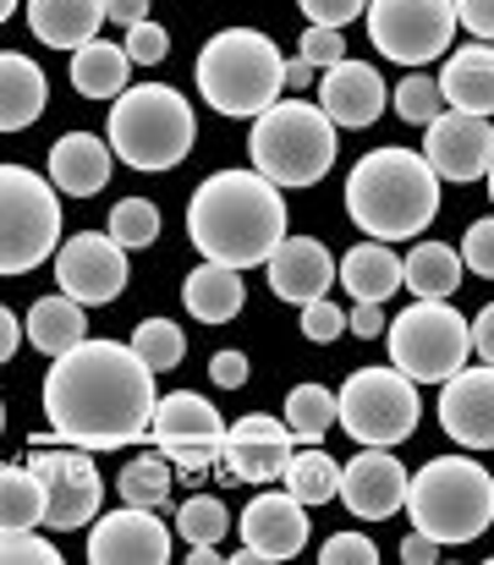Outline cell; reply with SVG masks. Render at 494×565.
Wrapping results in <instances>:
<instances>
[{
    "mask_svg": "<svg viewBox=\"0 0 494 565\" xmlns=\"http://www.w3.org/2000/svg\"><path fill=\"white\" fill-rule=\"evenodd\" d=\"M127 247L111 231H77L72 242L55 247V280L66 297H77L83 308H105L127 291Z\"/></svg>",
    "mask_w": 494,
    "mask_h": 565,
    "instance_id": "4fadbf2b",
    "label": "cell"
},
{
    "mask_svg": "<svg viewBox=\"0 0 494 565\" xmlns=\"http://www.w3.org/2000/svg\"><path fill=\"white\" fill-rule=\"evenodd\" d=\"M462 269L494 280V214H484V220L467 225V236H462Z\"/></svg>",
    "mask_w": 494,
    "mask_h": 565,
    "instance_id": "ee69618b",
    "label": "cell"
},
{
    "mask_svg": "<svg viewBox=\"0 0 494 565\" xmlns=\"http://www.w3.org/2000/svg\"><path fill=\"white\" fill-rule=\"evenodd\" d=\"M297 324H303V341L329 347V341H340V335H346V308H335L329 297H314V302H303Z\"/></svg>",
    "mask_w": 494,
    "mask_h": 565,
    "instance_id": "b9f144b4",
    "label": "cell"
},
{
    "mask_svg": "<svg viewBox=\"0 0 494 565\" xmlns=\"http://www.w3.org/2000/svg\"><path fill=\"white\" fill-rule=\"evenodd\" d=\"M55 565L61 561V550L44 539V533H33V527H11V533H0V565Z\"/></svg>",
    "mask_w": 494,
    "mask_h": 565,
    "instance_id": "60d3db41",
    "label": "cell"
},
{
    "mask_svg": "<svg viewBox=\"0 0 494 565\" xmlns=\"http://www.w3.org/2000/svg\"><path fill=\"white\" fill-rule=\"evenodd\" d=\"M242 302H248V280H242V269H231V264L203 258V264L181 280V308H187L198 324H231V319L242 313Z\"/></svg>",
    "mask_w": 494,
    "mask_h": 565,
    "instance_id": "484cf974",
    "label": "cell"
},
{
    "mask_svg": "<svg viewBox=\"0 0 494 565\" xmlns=\"http://www.w3.org/2000/svg\"><path fill=\"white\" fill-rule=\"evenodd\" d=\"M176 533H181L187 544H220V539L231 533L225 500H220V494H192V500H181V505H176Z\"/></svg>",
    "mask_w": 494,
    "mask_h": 565,
    "instance_id": "8d00e7d4",
    "label": "cell"
},
{
    "mask_svg": "<svg viewBox=\"0 0 494 565\" xmlns=\"http://www.w3.org/2000/svg\"><path fill=\"white\" fill-rule=\"evenodd\" d=\"M28 467L44 483V527L50 533H72V527H94L99 505H105V478L94 467V450L83 445H44L28 450Z\"/></svg>",
    "mask_w": 494,
    "mask_h": 565,
    "instance_id": "7c38bea8",
    "label": "cell"
},
{
    "mask_svg": "<svg viewBox=\"0 0 494 565\" xmlns=\"http://www.w3.org/2000/svg\"><path fill=\"white\" fill-rule=\"evenodd\" d=\"M440 94H445V110H467V116H494V50L479 44H462L445 55V72L434 77Z\"/></svg>",
    "mask_w": 494,
    "mask_h": 565,
    "instance_id": "603a6c76",
    "label": "cell"
},
{
    "mask_svg": "<svg viewBox=\"0 0 494 565\" xmlns=\"http://www.w3.org/2000/svg\"><path fill=\"white\" fill-rule=\"evenodd\" d=\"M77 341H88V313H83L77 297L55 291V297H39V302L28 308V347H33V352L61 358V352H72Z\"/></svg>",
    "mask_w": 494,
    "mask_h": 565,
    "instance_id": "83f0119b",
    "label": "cell"
},
{
    "mask_svg": "<svg viewBox=\"0 0 494 565\" xmlns=\"http://www.w3.org/2000/svg\"><path fill=\"white\" fill-rule=\"evenodd\" d=\"M490 533H494V516H490Z\"/></svg>",
    "mask_w": 494,
    "mask_h": 565,
    "instance_id": "6125c7cd",
    "label": "cell"
},
{
    "mask_svg": "<svg viewBox=\"0 0 494 565\" xmlns=\"http://www.w3.org/2000/svg\"><path fill=\"white\" fill-rule=\"evenodd\" d=\"M149 434H225V417L214 401H203L198 390H170L155 401V423Z\"/></svg>",
    "mask_w": 494,
    "mask_h": 565,
    "instance_id": "1f68e13d",
    "label": "cell"
},
{
    "mask_svg": "<svg viewBox=\"0 0 494 565\" xmlns=\"http://www.w3.org/2000/svg\"><path fill=\"white\" fill-rule=\"evenodd\" d=\"M314 77H319V66H308L303 55L286 61V88H314Z\"/></svg>",
    "mask_w": 494,
    "mask_h": 565,
    "instance_id": "9f6ffc18",
    "label": "cell"
},
{
    "mask_svg": "<svg viewBox=\"0 0 494 565\" xmlns=\"http://www.w3.org/2000/svg\"><path fill=\"white\" fill-rule=\"evenodd\" d=\"M170 461H165L160 450H144V456H133L127 467H122V478H116V494H122V505H149V511H165V500H170Z\"/></svg>",
    "mask_w": 494,
    "mask_h": 565,
    "instance_id": "e575fe53",
    "label": "cell"
},
{
    "mask_svg": "<svg viewBox=\"0 0 494 565\" xmlns=\"http://www.w3.org/2000/svg\"><path fill=\"white\" fill-rule=\"evenodd\" d=\"M281 483H286L303 505H329V500L340 494V467L329 461L319 445H303V450H292V461H286Z\"/></svg>",
    "mask_w": 494,
    "mask_h": 565,
    "instance_id": "d6a6232c",
    "label": "cell"
},
{
    "mask_svg": "<svg viewBox=\"0 0 494 565\" xmlns=\"http://www.w3.org/2000/svg\"><path fill=\"white\" fill-rule=\"evenodd\" d=\"M303 61L308 66H335V61H346V39H340V28H319V22H308V33H303Z\"/></svg>",
    "mask_w": 494,
    "mask_h": 565,
    "instance_id": "bcb514c9",
    "label": "cell"
},
{
    "mask_svg": "<svg viewBox=\"0 0 494 565\" xmlns=\"http://www.w3.org/2000/svg\"><path fill=\"white\" fill-rule=\"evenodd\" d=\"M11 527H44V483L28 461L0 467V533Z\"/></svg>",
    "mask_w": 494,
    "mask_h": 565,
    "instance_id": "4dcf8cb0",
    "label": "cell"
},
{
    "mask_svg": "<svg viewBox=\"0 0 494 565\" xmlns=\"http://www.w3.org/2000/svg\"><path fill=\"white\" fill-rule=\"evenodd\" d=\"M105 0H28V28L39 44L50 50H83L88 39H99L105 28Z\"/></svg>",
    "mask_w": 494,
    "mask_h": 565,
    "instance_id": "cb8c5ba5",
    "label": "cell"
},
{
    "mask_svg": "<svg viewBox=\"0 0 494 565\" xmlns=\"http://www.w3.org/2000/svg\"><path fill=\"white\" fill-rule=\"evenodd\" d=\"M88 561L94 565H165L170 561V527L149 505H122L111 516H94L88 533Z\"/></svg>",
    "mask_w": 494,
    "mask_h": 565,
    "instance_id": "ac0fdd59",
    "label": "cell"
},
{
    "mask_svg": "<svg viewBox=\"0 0 494 565\" xmlns=\"http://www.w3.org/2000/svg\"><path fill=\"white\" fill-rule=\"evenodd\" d=\"M127 72H133V55L111 39H88L83 50H72V88L83 99H116L127 94Z\"/></svg>",
    "mask_w": 494,
    "mask_h": 565,
    "instance_id": "f546056e",
    "label": "cell"
},
{
    "mask_svg": "<svg viewBox=\"0 0 494 565\" xmlns=\"http://www.w3.org/2000/svg\"><path fill=\"white\" fill-rule=\"evenodd\" d=\"M264 275H270V291L281 297V302H292V308H303V302H314V297H329V286H335V258H329V247L319 236H281L275 242V253L264 258Z\"/></svg>",
    "mask_w": 494,
    "mask_h": 565,
    "instance_id": "44dd1931",
    "label": "cell"
},
{
    "mask_svg": "<svg viewBox=\"0 0 494 565\" xmlns=\"http://www.w3.org/2000/svg\"><path fill=\"white\" fill-rule=\"evenodd\" d=\"M407 467L390 445H362L346 467H340V505L357 522H385L407 505Z\"/></svg>",
    "mask_w": 494,
    "mask_h": 565,
    "instance_id": "2e32d148",
    "label": "cell"
},
{
    "mask_svg": "<svg viewBox=\"0 0 494 565\" xmlns=\"http://www.w3.org/2000/svg\"><path fill=\"white\" fill-rule=\"evenodd\" d=\"M187 236L214 264L264 269V258L286 236V198L259 171H214L187 198Z\"/></svg>",
    "mask_w": 494,
    "mask_h": 565,
    "instance_id": "7a4b0ae2",
    "label": "cell"
},
{
    "mask_svg": "<svg viewBox=\"0 0 494 565\" xmlns=\"http://www.w3.org/2000/svg\"><path fill=\"white\" fill-rule=\"evenodd\" d=\"M346 214L374 242H407L440 214V177L418 149H374L346 177Z\"/></svg>",
    "mask_w": 494,
    "mask_h": 565,
    "instance_id": "3957f363",
    "label": "cell"
},
{
    "mask_svg": "<svg viewBox=\"0 0 494 565\" xmlns=\"http://www.w3.org/2000/svg\"><path fill=\"white\" fill-rule=\"evenodd\" d=\"M401 561H407V565H429V561H440V544H434L429 533H418V527H412V533L401 539Z\"/></svg>",
    "mask_w": 494,
    "mask_h": 565,
    "instance_id": "f5cc1de1",
    "label": "cell"
},
{
    "mask_svg": "<svg viewBox=\"0 0 494 565\" xmlns=\"http://www.w3.org/2000/svg\"><path fill=\"white\" fill-rule=\"evenodd\" d=\"M390 105H396V116H401V121L429 127V121L445 110V94H440V83H434L429 72H412L401 88H390Z\"/></svg>",
    "mask_w": 494,
    "mask_h": 565,
    "instance_id": "ab89813d",
    "label": "cell"
},
{
    "mask_svg": "<svg viewBox=\"0 0 494 565\" xmlns=\"http://www.w3.org/2000/svg\"><path fill=\"white\" fill-rule=\"evenodd\" d=\"M105 231H111L127 253L155 247V242H160V203H149V198H122V203L111 209Z\"/></svg>",
    "mask_w": 494,
    "mask_h": 565,
    "instance_id": "d590c367",
    "label": "cell"
},
{
    "mask_svg": "<svg viewBox=\"0 0 494 565\" xmlns=\"http://www.w3.org/2000/svg\"><path fill=\"white\" fill-rule=\"evenodd\" d=\"M340 127L329 121L319 105L308 99H275L264 116H253V138H248V154H253V171L275 188H314L335 171V138Z\"/></svg>",
    "mask_w": 494,
    "mask_h": 565,
    "instance_id": "52a82bcc",
    "label": "cell"
},
{
    "mask_svg": "<svg viewBox=\"0 0 494 565\" xmlns=\"http://www.w3.org/2000/svg\"><path fill=\"white\" fill-rule=\"evenodd\" d=\"M308 505L292 494V489H264L248 500L242 522H237V539H242V561H297L308 550Z\"/></svg>",
    "mask_w": 494,
    "mask_h": 565,
    "instance_id": "5bb4252c",
    "label": "cell"
},
{
    "mask_svg": "<svg viewBox=\"0 0 494 565\" xmlns=\"http://www.w3.org/2000/svg\"><path fill=\"white\" fill-rule=\"evenodd\" d=\"M368 39L396 66H429L451 55L456 39V0H368Z\"/></svg>",
    "mask_w": 494,
    "mask_h": 565,
    "instance_id": "8fae6325",
    "label": "cell"
},
{
    "mask_svg": "<svg viewBox=\"0 0 494 565\" xmlns=\"http://www.w3.org/2000/svg\"><path fill=\"white\" fill-rule=\"evenodd\" d=\"M248 374H253L248 352H214V358H209V379H214V390H242Z\"/></svg>",
    "mask_w": 494,
    "mask_h": 565,
    "instance_id": "681fc988",
    "label": "cell"
},
{
    "mask_svg": "<svg viewBox=\"0 0 494 565\" xmlns=\"http://www.w3.org/2000/svg\"><path fill=\"white\" fill-rule=\"evenodd\" d=\"M440 428L451 445H467V450H494V369H456V374L440 384Z\"/></svg>",
    "mask_w": 494,
    "mask_h": 565,
    "instance_id": "d6986e66",
    "label": "cell"
},
{
    "mask_svg": "<svg viewBox=\"0 0 494 565\" xmlns=\"http://www.w3.org/2000/svg\"><path fill=\"white\" fill-rule=\"evenodd\" d=\"M281 417H286V428H292L297 445H319L329 428H335V390H325V384H292Z\"/></svg>",
    "mask_w": 494,
    "mask_h": 565,
    "instance_id": "836d02e7",
    "label": "cell"
},
{
    "mask_svg": "<svg viewBox=\"0 0 494 565\" xmlns=\"http://www.w3.org/2000/svg\"><path fill=\"white\" fill-rule=\"evenodd\" d=\"M17 347H22V324H17V313L0 302V363H11Z\"/></svg>",
    "mask_w": 494,
    "mask_h": 565,
    "instance_id": "db71d44e",
    "label": "cell"
},
{
    "mask_svg": "<svg viewBox=\"0 0 494 565\" xmlns=\"http://www.w3.org/2000/svg\"><path fill=\"white\" fill-rule=\"evenodd\" d=\"M390 363L412 384H445L473 358V324L451 302H412L407 313L390 319Z\"/></svg>",
    "mask_w": 494,
    "mask_h": 565,
    "instance_id": "9c48e42d",
    "label": "cell"
},
{
    "mask_svg": "<svg viewBox=\"0 0 494 565\" xmlns=\"http://www.w3.org/2000/svg\"><path fill=\"white\" fill-rule=\"evenodd\" d=\"M319 561L325 565H374L379 561V544H374L368 533H335V539H325Z\"/></svg>",
    "mask_w": 494,
    "mask_h": 565,
    "instance_id": "f6af8a7d",
    "label": "cell"
},
{
    "mask_svg": "<svg viewBox=\"0 0 494 565\" xmlns=\"http://www.w3.org/2000/svg\"><path fill=\"white\" fill-rule=\"evenodd\" d=\"M220 461L237 483H281L286 461H292V428L286 417H270V412H248L225 428V445H220Z\"/></svg>",
    "mask_w": 494,
    "mask_h": 565,
    "instance_id": "e0dca14e",
    "label": "cell"
},
{
    "mask_svg": "<svg viewBox=\"0 0 494 565\" xmlns=\"http://www.w3.org/2000/svg\"><path fill=\"white\" fill-rule=\"evenodd\" d=\"M155 374H170L181 358H187V335H181V324H170V319H144L138 330H133V341H127Z\"/></svg>",
    "mask_w": 494,
    "mask_h": 565,
    "instance_id": "74e56055",
    "label": "cell"
},
{
    "mask_svg": "<svg viewBox=\"0 0 494 565\" xmlns=\"http://www.w3.org/2000/svg\"><path fill=\"white\" fill-rule=\"evenodd\" d=\"M61 247V192L28 166H0V275H28Z\"/></svg>",
    "mask_w": 494,
    "mask_h": 565,
    "instance_id": "ba28073f",
    "label": "cell"
},
{
    "mask_svg": "<svg viewBox=\"0 0 494 565\" xmlns=\"http://www.w3.org/2000/svg\"><path fill=\"white\" fill-rule=\"evenodd\" d=\"M105 17H111V22H122V28H133V22H144V17H149V0H105Z\"/></svg>",
    "mask_w": 494,
    "mask_h": 565,
    "instance_id": "11a10c76",
    "label": "cell"
},
{
    "mask_svg": "<svg viewBox=\"0 0 494 565\" xmlns=\"http://www.w3.org/2000/svg\"><path fill=\"white\" fill-rule=\"evenodd\" d=\"M44 417L66 445L122 450L149 439L155 423V369L122 341H77L44 374Z\"/></svg>",
    "mask_w": 494,
    "mask_h": 565,
    "instance_id": "6da1fadb",
    "label": "cell"
},
{
    "mask_svg": "<svg viewBox=\"0 0 494 565\" xmlns=\"http://www.w3.org/2000/svg\"><path fill=\"white\" fill-rule=\"evenodd\" d=\"M423 160L434 166L440 182H484L494 166V127L490 116H467V110H440L429 121L423 138Z\"/></svg>",
    "mask_w": 494,
    "mask_h": 565,
    "instance_id": "9a60e30c",
    "label": "cell"
},
{
    "mask_svg": "<svg viewBox=\"0 0 494 565\" xmlns=\"http://www.w3.org/2000/svg\"><path fill=\"white\" fill-rule=\"evenodd\" d=\"M340 286L357 297V302H390L401 291V258L390 253V242H357L346 258H340Z\"/></svg>",
    "mask_w": 494,
    "mask_h": 565,
    "instance_id": "4316f807",
    "label": "cell"
},
{
    "mask_svg": "<svg viewBox=\"0 0 494 565\" xmlns=\"http://www.w3.org/2000/svg\"><path fill=\"white\" fill-rule=\"evenodd\" d=\"M122 50L133 55V66H160L165 55H170V33H165L155 17H144V22H133V28H127Z\"/></svg>",
    "mask_w": 494,
    "mask_h": 565,
    "instance_id": "7bdbcfd3",
    "label": "cell"
},
{
    "mask_svg": "<svg viewBox=\"0 0 494 565\" xmlns=\"http://www.w3.org/2000/svg\"><path fill=\"white\" fill-rule=\"evenodd\" d=\"M401 286L423 302H451L456 286H462V253L445 247V242H418L401 258Z\"/></svg>",
    "mask_w": 494,
    "mask_h": 565,
    "instance_id": "f1b7e54d",
    "label": "cell"
},
{
    "mask_svg": "<svg viewBox=\"0 0 494 565\" xmlns=\"http://www.w3.org/2000/svg\"><path fill=\"white\" fill-rule=\"evenodd\" d=\"M214 561H220L214 544H192V565H214Z\"/></svg>",
    "mask_w": 494,
    "mask_h": 565,
    "instance_id": "6f0895ef",
    "label": "cell"
},
{
    "mask_svg": "<svg viewBox=\"0 0 494 565\" xmlns=\"http://www.w3.org/2000/svg\"><path fill=\"white\" fill-rule=\"evenodd\" d=\"M484 182H490V198H494V166H490V177H484Z\"/></svg>",
    "mask_w": 494,
    "mask_h": 565,
    "instance_id": "94428289",
    "label": "cell"
},
{
    "mask_svg": "<svg viewBox=\"0 0 494 565\" xmlns=\"http://www.w3.org/2000/svg\"><path fill=\"white\" fill-rule=\"evenodd\" d=\"M192 77H198V94H203V105L214 116L248 121V116H264L281 99V88H286V55L259 28H220L198 50Z\"/></svg>",
    "mask_w": 494,
    "mask_h": 565,
    "instance_id": "277c9868",
    "label": "cell"
},
{
    "mask_svg": "<svg viewBox=\"0 0 494 565\" xmlns=\"http://www.w3.org/2000/svg\"><path fill=\"white\" fill-rule=\"evenodd\" d=\"M319 110H325L335 127H346V132H357V127H374L379 121V110L390 105V88H385V77L368 66V61H335L319 72V99H314Z\"/></svg>",
    "mask_w": 494,
    "mask_h": 565,
    "instance_id": "ffe728a7",
    "label": "cell"
},
{
    "mask_svg": "<svg viewBox=\"0 0 494 565\" xmlns=\"http://www.w3.org/2000/svg\"><path fill=\"white\" fill-rule=\"evenodd\" d=\"M473 358L494 369V302L479 308V319H473Z\"/></svg>",
    "mask_w": 494,
    "mask_h": 565,
    "instance_id": "816d5d0a",
    "label": "cell"
},
{
    "mask_svg": "<svg viewBox=\"0 0 494 565\" xmlns=\"http://www.w3.org/2000/svg\"><path fill=\"white\" fill-rule=\"evenodd\" d=\"M50 105L44 66L22 50H0V132H28Z\"/></svg>",
    "mask_w": 494,
    "mask_h": 565,
    "instance_id": "d4e9b609",
    "label": "cell"
},
{
    "mask_svg": "<svg viewBox=\"0 0 494 565\" xmlns=\"http://www.w3.org/2000/svg\"><path fill=\"white\" fill-rule=\"evenodd\" d=\"M418 533H429L440 550L473 544L490 533L494 516V472L473 456H434L407 478V505Z\"/></svg>",
    "mask_w": 494,
    "mask_h": 565,
    "instance_id": "5b68a950",
    "label": "cell"
},
{
    "mask_svg": "<svg viewBox=\"0 0 494 565\" xmlns=\"http://www.w3.org/2000/svg\"><path fill=\"white\" fill-rule=\"evenodd\" d=\"M456 28H467L473 39L494 44V0H456Z\"/></svg>",
    "mask_w": 494,
    "mask_h": 565,
    "instance_id": "f907efd6",
    "label": "cell"
},
{
    "mask_svg": "<svg viewBox=\"0 0 494 565\" xmlns=\"http://www.w3.org/2000/svg\"><path fill=\"white\" fill-rule=\"evenodd\" d=\"M192 138H198V116H192L187 94H176L165 83H138L111 99L105 143L122 166H133L144 177L176 171L192 154Z\"/></svg>",
    "mask_w": 494,
    "mask_h": 565,
    "instance_id": "8992f818",
    "label": "cell"
},
{
    "mask_svg": "<svg viewBox=\"0 0 494 565\" xmlns=\"http://www.w3.org/2000/svg\"><path fill=\"white\" fill-rule=\"evenodd\" d=\"M155 439V450H160L165 461L176 467V472H209L214 461H220V445H225V434H149Z\"/></svg>",
    "mask_w": 494,
    "mask_h": 565,
    "instance_id": "f35d334b",
    "label": "cell"
},
{
    "mask_svg": "<svg viewBox=\"0 0 494 565\" xmlns=\"http://www.w3.org/2000/svg\"><path fill=\"white\" fill-rule=\"evenodd\" d=\"M297 11L308 22H319V28H346L351 17L368 11V0H297Z\"/></svg>",
    "mask_w": 494,
    "mask_h": 565,
    "instance_id": "7dc6e473",
    "label": "cell"
},
{
    "mask_svg": "<svg viewBox=\"0 0 494 565\" xmlns=\"http://www.w3.org/2000/svg\"><path fill=\"white\" fill-rule=\"evenodd\" d=\"M346 330H351L357 341H379V335L390 330L385 302H357V308H346Z\"/></svg>",
    "mask_w": 494,
    "mask_h": 565,
    "instance_id": "c3c4849f",
    "label": "cell"
},
{
    "mask_svg": "<svg viewBox=\"0 0 494 565\" xmlns=\"http://www.w3.org/2000/svg\"><path fill=\"white\" fill-rule=\"evenodd\" d=\"M423 417V401H418V384L401 374L396 363L390 369H357V374L340 384L335 395V423L357 439V445H407L412 428Z\"/></svg>",
    "mask_w": 494,
    "mask_h": 565,
    "instance_id": "30bf717a",
    "label": "cell"
},
{
    "mask_svg": "<svg viewBox=\"0 0 494 565\" xmlns=\"http://www.w3.org/2000/svg\"><path fill=\"white\" fill-rule=\"evenodd\" d=\"M111 166H116V154L94 132H66L50 149V182H55V192H66V198H94V192L111 182Z\"/></svg>",
    "mask_w": 494,
    "mask_h": 565,
    "instance_id": "7402d4cb",
    "label": "cell"
},
{
    "mask_svg": "<svg viewBox=\"0 0 494 565\" xmlns=\"http://www.w3.org/2000/svg\"><path fill=\"white\" fill-rule=\"evenodd\" d=\"M0 434H6V401H0Z\"/></svg>",
    "mask_w": 494,
    "mask_h": 565,
    "instance_id": "91938a15",
    "label": "cell"
},
{
    "mask_svg": "<svg viewBox=\"0 0 494 565\" xmlns=\"http://www.w3.org/2000/svg\"><path fill=\"white\" fill-rule=\"evenodd\" d=\"M11 11H17V0H0V28L11 22Z\"/></svg>",
    "mask_w": 494,
    "mask_h": 565,
    "instance_id": "680465c9",
    "label": "cell"
}]
</instances>
